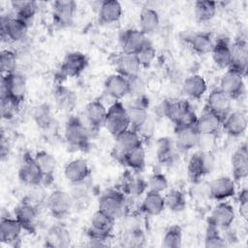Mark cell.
Listing matches in <instances>:
<instances>
[{"mask_svg": "<svg viewBox=\"0 0 248 248\" xmlns=\"http://www.w3.org/2000/svg\"><path fill=\"white\" fill-rule=\"evenodd\" d=\"M70 245L71 235L64 226L56 224L48 229L45 237V246L50 248H65Z\"/></svg>", "mask_w": 248, "mask_h": 248, "instance_id": "e575fe53", "label": "cell"}, {"mask_svg": "<svg viewBox=\"0 0 248 248\" xmlns=\"http://www.w3.org/2000/svg\"><path fill=\"white\" fill-rule=\"evenodd\" d=\"M142 145V138L140 133L132 128H128L114 137V156H118Z\"/></svg>", "mask_w": 248, "mask_h": 248, "instance_id": "d4e9b609", "label": "cell"}, {"mask_svg": "<svg viewBox=\"0 0 248 248\" xmlns=\"http://www.w3.org/2000/svg\"><path fill=\"white\" fill-rule=\"evenodd\" d=\"M123 9L119 1L105 0L98 9V20L102 24H111L118 21L122 16Z\"/></svg>", "mask_w": 248, "mask_h": 248, "instance_id": "d6a6232c", "label": "cell"}, {"mask_svg": "<svg viewBox=\"0 0 248 248\" xmlns=\"http://www.w3.org/2000/svg\"><path fill=\"white\" fill-rule=\"evenodd\" d=\"M115 68L118 74L126 77L127 78L140 76V70L142 69L135 54L124 52L116 58Z\"/></svg>", "mask_w": 248, "mask_h": 248, "instance_id": "d590c367", "label": "cell"}, {"mask_svg": "<svg viewBox=\"0 0 248 248\" xmlns=\"http://www.w3.org/2000/svg\"><path fill=\"white\" fill-rule=\"evenodd\" d=\"M214 159L208 151H197L191 155L187 164V175L190 181L198 184L202 179L211 172Z\"/></svg>", "mask_w": 248, "mask_h": 248, "instance_id": "277c9868", "label": "cell"}, {"mask_svg": "<svg viewBox=\"0 0 248 248\" xmlns=\"http://www.w3.org/2000/svg\"><path fill=\"white\" fill-rule=\"evenodd\" d=\"M18 179L27 186L39 187L43 184V174L35 162L34 156L29 152H25L22 156L18 169Z\"/></svg>", "mask_w": 248, "mask_h": 248, "instance_id": "7c38bea8", "label": "cell"}, {"mask_svg": "<svg viewBox=\"0 0 248 248\" xmlns=\"http://www.w3.org/2000/svg\"><path fill=\"white\" fill-rule=\"evenodd\" d=\"M46 208L49 214L56 219L66 218L74 207V201L70 193L56 189L52 191L46 200Z\"/></svg>", "mask_w": 248, "mask_h": 248, "instance_id": "9c48e42d", "label": "cell"}, {"mask_svg": "<svg viewBox=\"0 0 248 248\" xmlns=\"http://www.w3.org/2000/svg\"><path fill=\"white\" fill-rule=\"evenodd\" d=\"M146 35L137 28H129L124 30L119 37V44L124 53L135 54L138 52L146 43Z\"/></svg>", "mask_w": 248, "mask_h": 248, "instance_id": "cb8c5ba5", "label": "cell"}, {"mask_svg": "<svg viewBox=\"0 0 248 248\" xmlns=\"http://www.w3.org/2000/svg\"><path fill=\"white\" fill-rule=\"evenodd\" d=\"M64 138L73 151L86 152L90 148V131L78 116H70L65 124Z\"/></svg>", "mask_w": 248, "mask_h": 248, "instance_id": "7a4b0ae2", "label": "cell"}, {"mask_svg": "<svg viewBox=\"0 0 248 248\" xmlns=\"http://www.w3.org/2000/svg\"><path fill=\"white\" fill-rule=\"evenodd\" d=\"M108 108L100 100L90 101L84 108V116L90 132H98L104 127Z\"/></svg>", "mask_w": 248, "mask_h": 248, "instance_id": "44dd1931", "label": "cell"}, {"mask_svg": "<svg viewBox=\"0 0 248 248\" xmlns=\"http://www.w3.org/2000/svg\"><path fill=\"white\" fill-rule=\"evenodd\" d=\"M204 246L207 248H217V247L227 246V240L220 233L219 229L209 223H207V227L205 231Z\"/></svg>", "mask_w": 248, "mask_h": 248, "instance_id": "c3c4849f", "label": "cell"}, {"mask_svg": "<svg viewBox=\"0 0 248 248\" xmlns=\"http://www.w3.org/2000/svg\"><path fill=\"white\" fill-rule=\"evenodd\" d=\"M232 43L226 37L218 38L214 43L211 49L212 59L215 65L221 69H228L232 62Z\"/></svg>", "mask_w": 248, "mask_h": 248, "instance_id": "f1b7e54d", "label": "cell"}, {"mask_svg": "<svg viewBox=\"0 0 248 248\" xmlns=\"http://www.w3.org/2000/svg\"><path fill=\"white\" fill-rule=\"evenodd\" d=\"M162 114L174 124V127L195 126L197 113L188 100H166L161 105Z\"/></svg>", "mask_w": 248, "mask_h": 248, "instance_id": "6da1fadb", "label": "cell"}, {"mask_svg": "<svg viewBox=\"0 0 248 248\" xmlns=\"http://www.w3.org/2000/svg\"><path fill=\"white\" fill-rule=\"evenodd\" d=\"M190 48L199 55H203L211 51L214 41L209 32H198L187 38Z\"/></svg>", "mask_w": 248, "mask_h": 248, "instance_id": "74e56055", "label": "cell"}, {"mask_svg": "<svg viewBox=\"0 0 248 248\" xmlns=\"http://www.w3.org/2000/svg\"><path fill=\"white\" fill-rule=\"evenodd\" d=\"M1 94L11 98L20 108L26 94L25 78L17 72L2 76Z\"/></svg>", "mask_w": 248, "mask_h": 248, "instance_id": "ba28073f", "label": "cell"}, {"mask_svg": "<svg viewBox=\"0 0 248 248\" xmlns=\"http://www.w3.org/2000/svg\"><path fill=\"white\" fill-rule=\"evenodd\" d=\"M207 194L214 201H227L235 195V182L228 176L217 177L208 183Z\"/></svg>", "mask_w": 248, "mask_h": 248, "instance_id": "ffe728a7", "label": "cell"}, {"mask_svg": "<svg viewBox=\"0 0 248 248\" xmlns=\"http://www.w3.org/2000/svg\"><path fill=\"white\" fill-rule=\"evenodd\" d=\"M232 62L229 68L246 77L248 69V43L245 37L236 38L231 45ZM228 68V69H229Z\"/></svg>", "mask_w": 248, "mask_h": 248, "instance_id": "ac0fdd59", "label": "cell"}, {"mask_svg": "<svg viewBox=\"0 0 248 248\" xmlns=\"http://www.w3.org/2000/svg\"><path fill=\"white\" fill-rule=\"evenodd\" d=\"M23 232L21 224L14 217H2L0 221V240L5 244H15Z\"/></svg>", "mask_w": 248, "mask_h": 248, "instance_id": "4dcf8cb0", "label": "cell"}, {"mask_svg": "<svg viewBox=\"0 0 248 248\" xmlns=\"http://www.w3.org/2000/svg\"><path fill=\"white\" fill-rule=\"evenodd\" d=\"M183 93L192 100H200L207 91V83L204 78L195 74L187 77L182 83Z\"/></svg>", "mask_w": 248, "mask_h": 248, "instance_id": "836d02e7", "label": "cell"}, {"mask_svg": "<svg viewBox=\"0 0 248 248\" xmlns=\"http://www.w3.org/2000/svg\"><path fill=\"white\" fill-rule=\"evenodd\" d=\"M218 5L215 1L201 0L194 4V13L196 18L201 22H206L211 20L217 13Z\"/></svg>", "mask_w": 248, "mask_h": 248, "instance_id": "ee69618b", "label": "cell"}, {"mask_svg": "<svg viewBox=\"0 0 248 248\" xmlns=\"http://www.w3.org/2000/svg\"><path fill=\"white\" fill-rule=\"evenodd\" d=\"M248 126L247 113L244 110H232L223 119L222 128L232 138H241Z\"/></svg>", "mask_w": 248, "mask_h": 248, "instance_id": "d6986e66", "label": "cell"}, {"mask_svg": "<svg viewBox=\"0 0 248 248\" xmlns=\"http://www.w3.org/2000/svg\"><path fill=\"white\" fill-rule=\"evenodd\" d=\"M104 127L112 137L130 128L127 108L121 101H114L108 108Z\"/></svg>", "mask_w": 248, "mask_h": 248, "instance_id": "5b68a950", "label": "cell"}, {"mask_svg": "<svg viewBox=\"0 0 248 248\" xmlns=\"http://www.w3.org/2000/svg\"><path fill=\"white\" fill-rule=\"evenodd\" d=\"M115 219L97 210L91 217L86 235L91 242V246H106V242L109 240L113 229Z\"/></svg>", "mask_w": 248, "mask_h": 248, "instance_id": "3957f363", "label": "cell"}, {"mask_svg": "<svg viewBox=\"0 0 248 248\" xmlns=\"http://www.w3.org/2000/svg\"><path fill=\"white\" fill-rule=\"evenodd\" d=\"M174 144L177 150L187 152L201 143V136L195 126L174 127Z\"/></svg>", "mask_w": 248, "mask_h": 248, "instance_id": "7402d4cb", "label": "cell"}, {"mask_svg": "<svg viewBox=\"0 0 248 248\" xmlns=\"http://www.w3.org/2000/svg\"><path fill=\"white\" fill-rule=\"evenodd\" d=\"M11 6L14 11L15 16L22 19L28 24L32 21L39 10L38 3L31 0H15L11 2Z\"/></svg>", "mask_w": 248, "mask_h": 248, "instance_id": "60d3db41", "label": "cell"}, {"mask_svg": "<svg viewBox=\"0 0 248 248\" xmlns=\"http://www.w3.org/2000/svg\"><path fill=\"white\" fill-rule=\"evenodd\" d=\"M232 174L234 182H239L248 176V147L241 143L232 153L231 159Z\"/></svg>", "mask_w": 248, "mask_h": 248, "instance_id": "484cf974", "label": "cell"}, {"mask_svg": "<svg viewBox=\"0 0 248 248\" xmlns=\"http://www.w3.org/2000/svg\"><path fill=\"white\" fill-rule=\"evenodd\" d=\"M129 95L134 98L145 95V84L140 76L129 78Z\"/></svg>", "mask_w": 248, "mask_h": 248, "instance_id": "11a10c76", "label": "cell"}, {"mask_svg": "<svg viewBox=\"0 0 248 248\" xmlns=\"http://www.w3.org/2000/svg\"><path fill=\"white\" fill-rule=\"evenodd\" d=\"M19 109V107L8 96L2 95L0 97V111L1 116L5 120H11L13 119L17 110Z\"/></svg>", "mask_w": 248, "mask_h": 248, "instance_id": "db71d44e", "label": "cell"}, {"mask_svg": "<svg viewBox=\"0 0 248 248\" xmlns=\"http://www.w3.org/2000/svg\"><path fill=\"white\" fill-rule=\"evenodd\" d=\"M33 118L37 126L44 130L49 129L53 123V116L50 108L46 104H42L35 108Z\"/></svg>", "mask_w": 248, "mask_h": 248, "instance_id": "bcb514c9", "label": "cell"}, {"mask_svg": "<svg viewBox=\"0 0 248 248\" xmlns=\"http://www.w3.org/2000/svg\"><path fill=\"white\" fill-rule=\"evenodd\" d=\"M148 98L143 95L134 99L133 103L127 107L130 128L140 132L149 121L148 118Z\"/></svg>", "mask_w": 248, "mask_h": 248, "instance_id": "5bb4252c", "label": "cell"}, {"mask_svg": "<svg viewBox=\"0 0 248 248\" xmlns=\"http://www.w3.org/2000/svg\"><path fill=\"white\" fill-rule=\"evenodd\" d=\"M126 209V195L121 190L110 189L104 192L98 201V210L117 219Z\"/></svg>", "mask_w": 248, "mask_h": 248, "instance_id": "8992f818", "label": "cell"}, {"mask_svg": "<svg viewBox=\"0 0 248 248\" xmlns=\"http://www.w3.org/2000/svg\"><path fill=\"white\" fill-rule=\"evenodd\" d=\"M235 219L233 206L228 202H219L212 209L207 223L215 226L219 230H228L232 227Z\"/></svg>", "mask_w": 248, "mask_h": 248, "instance_id": "2e32d148", "label": "cell"}, {"mask_svg": "<svg viewBox=\"0 0 248 248\" xmlns=\"http://www.w3.org/2000/svg\"><path fill=\"white\" fill-rule=\"evenodd\" d=\"M166 208L164 196L160 193L146 191L140 205V211L147 216H158Z\"/></svg>", "mask_w": 248, "mask_h": 248, "instance_id": "8d00e7d4", "label": "cell"}, {"mask_svg": "<svg viewBox=\"0 0 248 248\" xmlns=\"http://www.w3.org/2000/svg\"><path fill=\"white\" fill-rule=\"evenodd\" d=\"M135 55L141 68H148L156 57V49L154 46L147 41V43L138 52H136Z\"/></svg>", "mask_w": 248, "mask_h": 248, "instance_id": "816d5d0a", "label": "cell"}, {"mask_svg": "<svg viewBox=\"0 0 248 248\" xmlns=\"http://www.w3.org/2000/svg\"><path fill=\"white\" fill-rule=\"evenodd\" d=\"M35 162L37 163L42 174H43V184L49 185L54 180L55 170H56V160L55 158L46 150H39L34 155Z\"/></svg>", "mask_w": 248, "mask_h": 248, "instance_id": "f546056e", "label": "cell"}, {"mask_svg": "<svg viewBox=\"0 0 248 248\" xmlns=\"http://www.w3.org/2000/svg\"><path fill=\"white\" fill-rule=\"evenodd\" d=\"M222 117L204 107L201 114L197 117L195 128L201 137H213L222 128Z\"/></svg>", "mask_w": 248, "mask_h": 248, "instance_id": "e0dca14e", "label": "cell"}, {"mask_svg": "<svg viewBox=\"0 0 248 248\" xmlns=\"http://www.w3.org/2000/svg\"><path fill=\"white\" fill-rule=\"evenodd\" d=\"M166 208L172 212H181L187 206L186 197L184 193L178 189H171L164 196Z\"/></svg>", "mask_w": 248, "mask_h": 248, "instance_id": "f6af8a7d", "label": "cell"}, {"mask_svg": "<svg viewBox=\"0 0 248 248\" xmlns=\"http://www.w3.org/2000/svg\"><path fill=\"white\" fill-rule=\"evenodd\" d=\"M140 30L146 36L155 32L160 24V16L158 12L151 7H144L140 14L139 17Z\"/></svg>", "mask_w": 248, "mask_h": 248, "instance_id": "f35d334b", "label": "cell"}, {"mask_svg": "<svg viewBox=\"0 0 248 248\" xmlns=\"http://www.w3.org/2000/svg\"><path fill=\"white\" fill-rule=\"evenodd\" d=\"M87 56L80 51L67 53L60 65L58 75L63 78H74L79 77L88 67Z\"/></svg>", "mask_w": 248, "mask_h": 248, "instance_id": "30bf717a", "label": "cell"}, {"mask_svg": "<svg viewBox=\"0 0 248 248\" xmlns=\"http://www.w3.org/2000/svg\"><path fill=\"white\" fill-rule=\"evenodd\" d=\"M77 12V2L73 0H57L52 3V21L59 28L72 25Z\"/></svg>", "mask_w": 248, "mask_h": 248, "instance_id": "9a60e30c", "label": "cell"}, {"mask_svg": "<svg viewBox=\"0 0 248 248\" xmlns=\"http://www.w3.org/2000/svg\"><path fill=\"white\" fill-rule=\"evenodd\" d=\"M123 246L127 247H140L144 245L145 235L140 228L133 227L128 229L122 237Z\"/></svg>", "mask_w": 248, "mask_h": 248, "instance_id": "681fc988", "label": "cell"}, {"mask_svg": "<svg viewBox=\"0 0 248 248\" xmlns=\"http://www.w3.org/2000/svg\"><path fill=\"white\" fill-rule=\"evenodd\" d=\"M29 24L16 16L2 15L0 19V37L2 42L16 43L22 41L26 35Z\"/></svg>", "mask_w": 248, "mask_h": 248, "instance_id": "52a82bcc", "label": "cell"}, {"mask_svg": "<svg viewBox=\"0 0 248 248\" xmlns=\"http://www.w3.org/2000/svg\"><path fill=\"white\" fill-rule=\"evenodd\" d=\"M17 56L12 49H3L0 54V69L2 75H9L16 72Z\"/></svg>", "mask_w": 248, "mask_h": 248, "instance_id": "f907efd6", "label": "cell"}, {"mask_svg": "<svg viewBox=\"0 0 248 248\" xmlns=\"http://www.w3.org/2000/svg\"><path fill=\"white\" fill-rule=\"evenodd\" d=\"M104 87L106 93L109 97L115 101H120L129 95V78L118 73L111 74L106 78Z\"/></svg>", "mask_w": 248, "mask_h": 248, "instance_id": "83f0119b", "label": "cell"}, {"mask_svg": "<svg viewBox=\"0 0 248 248\" xmlns=\"http://www.w3.org/2000/svg\"><path fill=\"white\" fill-rule=\"evenodd\" d=\"M174 141L169 138H162L157 142L156 156L157 160L161 165L170 166L174 163L176 158Z\"/></svg>", "mask_w": 248, "mask_h": 248, "instance_id": "ab89813d", "label": "cell"}, {"mask_svg": "<svg viewBox=\"0 0 248 248\" xmlns=\"http://www.w3.org/2000/svg\"><path fill=\"white\" fill-rule=\"evenodd\" d=\"M232 100L219 87H216L209 92L204 107L224 119L232 111Z\"/></svg>", "mask_w": 248, "mask_h": 248, "instance_id": "603a6c76", "label": "cell"}, {"mask_svg": "<svg viewBox=\"0 0 248 248\" xmlns=\"http://www.w3.org/2000/svg\"><path fill=\"white\" fill-rule=\"evenodd\" d=\"M245 77L233 69H227L222 76L219 88L224 91L232 101L242 98L245 94Z\"/></svg>", "mask_w": 248, "mask_h": 248, "instance_id": "8fae6325", "label": "cell"}, {"mask_svg": "<svg viewBox=\"0 0 248 248\" xmlns=\"http://www.w3.org/2000/svg\"><path fill=\"white\" fill-rule=\"evenodd\" d=\"M54 100L60 109L72 110L77 102V96L71 89L58 84L54 88Z\"/></svg>", "mask_w": 248, "mask_h": 248, "instance_id": "7bdbcfd3", "label": "cell"}, {"mask_svg": "<svg viewBox=\"0 0 248 248\" xmlns=\"http://www.w3.org/2000/svg\"><path fill=\"white\" fill-rule=\"evenodd\" d=\"M134 173H128L125 175V179L122 183L121 191L130 197H140L147 191V182Z\"/></svg>", "mask_w": 248, "mask_h": 248, "instance_id": "b9f144b4", "label": "cell"}, {"mask_svg": "<svg viewBox=\"0 0 248 248\" xmlns=\"http://www.w3.org/2000/svg\"><path fill=\"white\" fill-rule=\"evenodd\" d=\"M147 182V191L155 193H164L169 187V181L166 175L162 172H154L148 178Z\"/></svg>", "mask_w": 248, "mask_h": 248, "instance_id": "f5cc1de1", "label": "cell"}, {"mask_svg": "<svg viewBox=\"0 0 248 248\" xmlns=\"http://www.w3.org/2000/svg\"><path fill=\"white\" fill-rule=\"evenodd\" d=\"M38 208L35 202L28 198H24L14 210V217L21 224L23 231L29 233L36 232V221L38 218Z\"/></svg>", "mask_w": 248, "mask_h": 248, "instance_id": "4fadbf2b", "label": "cell"}, {"mask_svg": "<svg viewBox=\"0 0 248 248\" xmlns=\"http://www.w3.org/2000/svg\"><path fill=\"white\" fill-rule=\"evenodd\" d=\"M91 175V170L84 159L77 158L68 162L64 168V176L71 184L86 181Z\"/></svg>", "mask_w": 248, "mask_h": 248, "instance_id": "4316f807", "label": "cell"}, {"mask_svg": "<svg viewBox=\"0 0 248 248\" xmlns=\"http://www.w3.org/2000/svg\"><path fill=\"white\" fill-rule=\"evenodd\" d=\"M238 212L246 221L248 219V189L242 188L238 194Z\"/></svg>", "mask_w": 248, "mask_h": 248, "instance_id": "9f6ffc18", "label": "cell"}, {"mask_svg": "<svg viewBox=\"0 0 248 248\" xmlns=\"http://www.w3.org/2000/svg\"><path fill=\"white\" fill-rule=\"evenodd\" d=\"M1 143H0V153H1V158L2 160H4L6 157L9 156V143L8 140H6L4 132L2 131L1 133Z\"/></svg>", "mask_w": 248, "mask_h": 248, "instance_id": "6f0895ef", "label": "cell"}, {"mask_svg": "<svg viewBox=\"0 0 248 248\" xmlns=\"http://www.w3.org/2000/svg\"><path fill=\"white\" fill-rule=\"evenodd\" d=\"M182 245V229L178 225H172L167 229L162 238V246L165 248H179Z\"/></svg>", "mask_w": 248, "mask_h": 248, "instance_id": "7dc6e473", "label": "cell"}, {"mask_svg": "<svg viewBox=\"0 0 248 248\" xmlns=\"http://www.w3.org/2000/svg\"><path fill=\"white\" fill-rule=\"evenodd\" d=\"M122 165L135 172H141L145 169L146 155L143 145H140L116 158Z\"/></svg>", "mask_w": 248, "mask_h": 248, "instance_id": "1f68e13d", "label": "cell"}]
</instances>
